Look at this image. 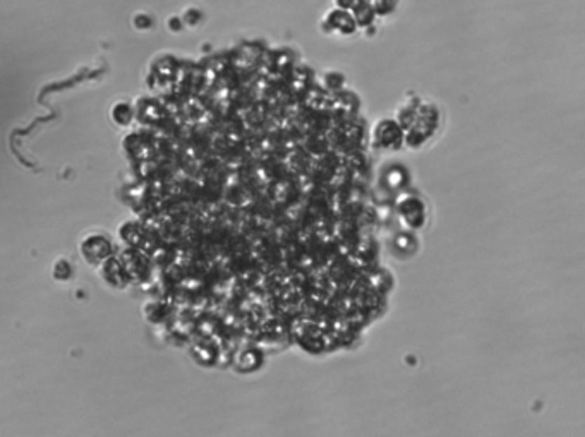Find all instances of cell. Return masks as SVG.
I'll use <instances>...</instances> for the list:
<instances>
[{
    "instance_id": "cell-1",
    "label": "cell",
    "mask_w": 585,
    "mask_h": 437,
    "mask_svg": "<svg viewBox=\"0 0 585 437\" xmlns=\"http://www.w3.org/2000/svg\"><path fill=\"white\" fill-rule=\"evenodd\" d=\"M330 22H332L333 29H337V32L347 34V33H352L354 28H356V19L354 16H349V13H345L344 9L337 11V13H332V16L328 18Z\"/></svg>"
}]
</instances>
